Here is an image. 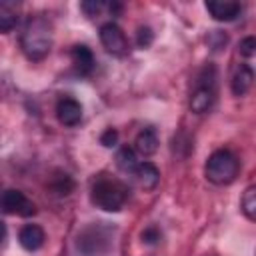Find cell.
Listing matches in <instances>:
<instances>
[{
  "label": "cell",
  "instance_id": "6da1fadb",
  "mask_svg": "<svg viewBox=\"0 0 256 256\" xmlns=\"http://www.w3.org/2000/svg\"><path fill=\"white\" fill-rule=\"evenodd\" d=\"M54 42L52 24L44 16H30L20 34V46L28 60H42L50 54Z\"/></svg>",
  "mask_w": 256,
  "mask_h": 256
},
{
  "label": "cell",
  "instance_id": "7a4b0ae2",
  "mask_svg": "<svg viewBox=\"0 0 256 256\" xmlns=\"http://www.w3.org/2000/svg\"><path fill=\"white\" fill-rule=\"evenodd\" d=\"M90 200L96 208L104 212H118L128 200V188L110 176H100L94 180L90 190Z\"/></svg>",
  "mask_w": 256,
  "mask_h": 256
},
{
  "label": "cell",
  "instance_id": "3957f363",
  "mask_svg": "<svg viewBox=\"0 0 256 256\" xmlns=\"http://www.w3.org/2000/svg\"><path fill=\"white\" fill-rule=\"evenodd\" d=\"M238 172H240V162L226 148L212 152L206 160V166H204V174H206L208 182H212L216 186L232 184L236 180Z\"/></svg>",
  "mask_w": 256,
  "mask_h": 256
},
{
  "label": "cell",
  "instance_id": "277c9868",
  "mask_svg": "<svg viewBox=\"0 0 256 256\" xmlns=\"http://www.w3.org/2000/svg\"><path fill=\"white\" fill-rule=\"evenodd\" d=\"M114 228L106 224H90L78 232L76 250L82 256H100L112 246Z\"/></svg>",
  "mask_w": 256,
  "mask_h": 256
},
{
  "label": "cell",
  "instance_id": "5b68a950",
  "mask_svg": "<svg viewBox=\"0 0 256 256\" xmlns=\"http://www.w3.org/2000/svg\"><path fill=\"white\" fill-rule=\"evenodd\" d=\"M214 100H216V70L214 66H208L200 74L196 88L190 96V110L194 114H204L214 106Z\"/></svg>",
  "mask_w": 256,
  "mask_h": 256
},
{
  "label": "cell",
  "instance_id": "8992f818",
  "mask_svg": "<svg viewBox=\"0 0 256 256\" xmlns=\"http://www.w3.org/2000/svg\"><path fill=\"white\" fill-rule=\"evenodd\" d=\"M0 210L10 216L30 218L36 214V204L24 192L10 188V190H2V194H0Z\"/></svg>",
  "mask_w": 256,
  "mask_h": 256
},
{
  "label": "cell",
  "instance_id": "52a82bcc",
  "mask_svg": "<svg viewBox=\"0 0 256 256\" xmlns=\"http://www.w3.org/2000/svg\"><path fill=\"white\" fill-rule=\"evenodd\" d=\"M100 44L104 46V50L112 56H124L128 52V40L122 32V28L116 22H104L100 26Z\"/></svg>",
  "mask_w": 256,
  "mask_h": 256
},
{
  "label": "cell",
  "instance_id": "ba28073f",
  "mask_svg": "<svg viewBox=\"0 0 256 256\" xmlns=\"http://www.w3.org/2000/svg\"><path fill=\"white\" fill-rule=\"evenodd\" d=\"M56 118L64 126H76L82 120V104L76 98L64 96L56 102Z\"/></svg>",
  "mask_w": 256,
  "mask_h": 256
},
{
  "label": "cell",
  "instance_id": "9c48e42d",
  "mask_svg": "<svg viewBox=\"0 0 256 256\" xmlns=\"http://www.w3.org/2000/svg\"><path fill=\"white\" fill-rule=\"evenodd\" d=\"M204 6L210 12V16L218 22H232L242 12V6L234 0H212V2H206Z\"/></svg>",
  "mask_w": 256,
  "mask_h": 256
},
{
  "label": "cell",
  "instance_id": "30bf717a",
  "mask_svg": "<svg viewBox=\"0 0 256 256\" xmlns=\"http://www.w3.org/2000/svg\"><path fill=\"white\" fill-rule=\"evenodd\" d=\"M130 176L134 178L136 186L142 190H154L156 184L160 182V170L152 162H138V166Z\"/></svg>",
  "mask_w": 256,
  "mask_h": 256
},
{
  "label": "cell",
  "instance_id": "8fae6325",
  "mask_svg": "<svg viewBox=\"0 0 256 256\" xmlns=\"http://www.w3.org/2000/svg\"><path fill=\"white\" fill-rule=\"evenodd\" d=\"M44 240H46V234L44 230L38 226V224H26L20 228L18 232V242L24 250L28 252H36L44 246Z\"/></svg>",
  "mask_w": 256,
  "mask_h": 256
},
{
  "label": "cell",
  "instance_id": "7c38bea8",
  "mask_svg": "<svg viewBox=\"0 0 256 256\" xmlns=\"http://www.w3.org/2000/svg\"><path fill=\"white\" fill-rule=\"evenodd\" d=\"M70 60L74 64V70L80 74V76H88L92 70H94V54L88 46L84 44H76L70 48Z\"/></svg>",
  "mask_w": 256,
  "mask_h": 256
},
{
  "label": "cell",
  "instance_id": "4fadbf2b",
  "mask_svg": "<svg viewBox=\"0 0 256 256\" xmlns=\"http://www.w3.org/2000/svg\"><path fill=\"white\" fill-rule=\"evenodd\" d=\"M20 2L14 0H0V32L8 34L16 28L18 20H20Z\"/></svg>",
  "mask_w": 256,
  "mask_h": 256
},
{
  "label": "cell",
  "instance_id": "5bb4252c",
  "mask_svg": "<svg viewBox=\"0 0 256 256\" xmlns=\"http://www.w3.org/2000/svg\"><path fill=\"white\" fill-rule=\"evenodd\" d=\"M252 82H254V72L250 66L246 64H240L236 68V72L232 74V80H230V88H232V94L234 96H244L250 88H252Z\"/></svg>",
  "mask_w": 256,
  "mask_h": 256
},
{
  "label": "cell",
  "instance_id": "9a60e30c",
  "mask_svg": "<svg viewBox=\"0 0 256 256\" xmlns=\"http://www.w3.org/2000/svg\"><path fill=\"white\" fill-rule=\"evenodd\" d=\"M158 144H160V140H158L156 130L154 128H144V130L138 132V136L134 140V150L142 156H152L158 150Z\"/></svg>",
  "mask_w": 256,
  "mask_h": 256
},
{
  "label": "cell",
  "instance_id": "2e32d148",
  "mask_svg": "<svg viewBox=\"0 0 256 256\" xmlns=\"http://www.w3.org/2000/svg\"><path fill=\"white\" fill-rule=\"evenodd\" d=\"M116 166H118V170H122L124 174H132L134 168L138 166L136 150L130 148V146H122V148L116 152Z\"/></svg>",
  "mask_w": 256,
  "mask_h": 256
},
{
  "label": "cell",
  "instance_id": "e0dca14e",
  "mask_svg": "<svg viewBox=\"0 0 256 256\" xmlns=\"http://www.w3.org/2000/svg\"><path fill=\"white\" fill-rule=\"evenodd\" d=\"M240 206H242V212L244 216L254 222L256 220V186H248L242 194V200H240Z\"/></svg>",
  "mask_w": 256,
  "mask_h": 256
},
{
  "label": "cell",
  "instance_id": "ac0fdd59",
  "mask_svg": "<svg viewBox=\"0 0 256 256\" xmlns=\"http://www.w3.org/2000/svg\"><path fill=\"white\" fill-rule=\"evenodd\" d=\"M50 188H52L58 196H66V194L72 192V188H74V180H72L68 174H58V176H54Z\"/></svg>",
  "mask_w": 256,
  "mask_h": 256
},
{
  "label": "cell",
  "instance_id": "d6986e66",
  "mask_svg": "<svg viewBox=\"0 0 256 256\" xmlns=\"http://www.w3.org/2000/svg\"><path fill=\"white\" fill-rule=\"evenodd\" d=\"M152 42H154V32H152V28L140 26L138 32H136V44H138L140 48H148Z\"/></svg>",
  "mask_w": 256,
  "mask_h": 256
},
{
  "label": "cell",
  "instance_id": "ffe728a7",
  "mask_svg": "<svg viewBox=\"0 0 256 256\" xmlns=\"http://www.w3.org/2000/svg\"><path fill=\"white\" fill-rule=\"evenodd\" d=\"M80 10H82L88 18H94V16H98V14L104 10V4H102L100 0H86V2L80 4Z\"/></svg>",
  "mask_w": 256,
  "mask_h": 256
},
{
  "label": "cell",
  "instance_id": "44dd1931",
  "mask_svg": "<svg viewBox=\"0 0 256 256\" xmlns=\"http://www.w3.org/2000/svg\"><path fill=\"white\" fill-rule=\"evenodd\" d=\"M238 52H240L244 58H252V56L256 54V38H254V36H246L244 40H240Z\"/></svg>",
  "mask_w": 256,
  "mask_h": 256
},
{
  "label": "cell",
  "instance_id": "7402d4cb",
  "mask_svg": "<svg viewBox=\"0 0 256 256\" xmlns=\"http://www.w3.org/2000/svg\"><path fill=\"white\" fill-rule=\"evenodd\" d=\"M160 238H162V232H160L156 226H146V228L142 230V242H144V244L154 246V244L160 242Z\"/></svg>",
  "mask_w": 256,
  "mask_h": 256
},
{
  "label": "cell",
  "instance_id": "603a6c76",
  "mask_svg": "<svg viewBox=\"0 0 256 256\" xmlns=\"http://www.w3.org/2000/svg\"><path fill=\"white\" fill-rule=\"evenodd\" d=\"M100 144H102V146H106V148H114V146L118 144V132H116L114 128L104 130V132H102V136H100Z\"/></svg>",
  "mask_w": 256,
  "mask_h": 256
},
{
  "label": "cell",
  "instance_id": "cb8c5ba5",
  "mask_svg": "<svg viewBox=\"0 0 256 256\" xmlns=\"http://www.w3.org/2000/svg\"><path fill=\"white\" fill-rule=\"evenodd\" d=\"M4 238H6V224L0 220V244L4 242Z\"/></svg>",
  "mask_w": 256,
  "mask_h": 256
},
{
  "label": "cell",
  "instance_id": "d4e9b609",
  "mask_svg": "<svg viewBox=\"0 0 256 256\" xmlns=\"http://www.w3.org/2000/svg\"><path fill=\"white\" fill-rule=\"evenodd\" d=\"M0 194H2V188H0Z\"/></svg>",
  "mask_w": 256,
  "mask_h": 256
}]
</instances>
